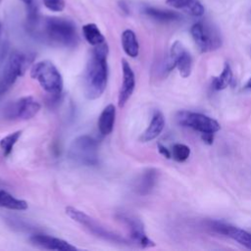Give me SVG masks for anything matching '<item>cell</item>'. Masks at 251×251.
I'll return each instance as SVG.
<instances>
[{
  "mask_svg": "<svg viewBox=\"0 0 251 251\" xmlns=\"http://www.w3.org/2000/svg\"><path fill=\"white\" fill-rule=\"evenodd\" d=\"M108 45L103 43L93 46L87 61L83 76V92L87 99L99 98L106 89L108 81Z\"/></svg>",
  "mask_w": 251,
  "mask_h": 251,
  "instance_id": "obj_1",
  "label": "cell"
},
{
  "mask_svg": "<svg viewBox=\"0 0 251 251\" xmlns=\"http://www.w3.org/2000/svg\"><path fill=\"white\" fill-rule=\"evenodd\" d=\"M39 32L41 37L53 46L74 47L78 42L75 25L68 19L46 18Z\"/></svg>",
  "mask_w": 251,
  "mask_h": 251,
  "instance_id": "obj_2",
  "label": "cell"
},
{
  "mask_svg": "<svg viewBox=\"0 0 251 251\" xmlns=\"http://www.w3.org/2000/svg\"><path fill=\"white\" fill-rule=\"evenodd\" d=\"M30 76L50 95L58 96L63 90V77L56 66L48 60L35 63L30 70Z\"/></svg>",
  "mask_w": 251,
  "mask_h": 251,
  "instance_id": "obj_3",
  "label": "cell"
},
{
  "mask_svg": "<svg viewBox=\"0 0 251 251\" xmlns=\"http://www.w3.org/2000/svg\"><path fill=\"white\" fill-rule=\"evenodd\" d=\"M32 57L22 52H13L0 74V98L13 86L18 76H21L25 72Z\"/></svg>",
  "mask_w": 251,
  "mask_h": 251,
  "instance_id": "obj_4",
  "label": "cell"
},
{
  "mask_svg": "<svg viewBox=\"0 0 251 251\" xmlns=\"http://www.w3.org/2000/svg\"><path fill=\"white\" fill-rule=\"evenodd\" d=\"M70 159L82 166H95L98 164V144L89 135H80L73 140L69 148Z\"/></svg>",
  "mask_w": 251,
  "mask_h": 251,
  "instance_id": "obj_5",
  "label": "cell"
},
{
  "mask_svg": "<svg viewBox=\"0 0 251 251\" xmlns=\"http://www.w3.org/2000/svg\"><path fill=\"white\" fill-rule=\"evenodd\" d=\"M66 214L75 222L78 223L79 225L83 226L89 232H91L93 235L102 238L107 241H111L114 243H119V244H126L127 240L124 238L122 235L113 232L106 227H104L100 223L86 215L84 212L69 206L66 208Z\"/></svg>",
  "mask_w": 251,
  "mask_h": 251,
  "instance_id": "obj_6",
  "label": "cell"
},
{
  "mask_svg": "<svg viewBox=\"0 0 251 251\" xmlns=\"http://www.w3.org/2000/svg\"><path fill=\"white\" fill-rule=\"evenodd\" d=\"M190 33L201 52L214 51L222 46L219 31L210 24L198 22L191 26Z\"/></svg>",
  "mask_w": 251,
  "mask_h": 251,
  "instance_id": "obj_7",
  "label": "cell"
},
{
  "mask_svg": "<svg viewBox=\"0 0 251 251\" xmlns=\"http://www.w3.org/2000/svg\"><path fill=\"white\" fill-rule=\"evenodd\" d=\"M175 68H177L182 77L189 76L192 70V58L179 41L173 43L170 55L163 65V72L170 73Z\"/></svg>",
  "mask_w": 251,
  "mask_h": 251,
  "instance_id": "obj_8",
  "label": "cell"
},
{
  "mask_svg": "<svg viewBox=\"0 0 251 251\" xmlns=\"http://www.w3.org/2000/svg\"><path fill=\"white\" fill-rule=\"evenodd\" d=\"M40 110V104L31 96H25L9 103L3 110L7 120H29Z\"/></svg>",
  "mask_w": 251,
  "mask_h": 251,
  "instance_id": "obj_9",
  "label": "cell"
},
{
  "mask_svg": "<svg viewBox=\"0 0 251 251\" xmlns=\"http://www.w3.org/2000/svg\"><path fill=\"white\" fill-rule=\"evenodd\" d=\"M176 121L180 126H188L201 133L203 132L215 133L221 128L220 124L216 120L201 113L181 111L177 113Z\"/></svg>",
  "mask_w": 251,
  "mask_h": 251,
  "instance_id": "obj_10",
  "label": "cell"
},
{
  "mask_svg": "<svg viewBox=\"0 0 251 251\" xmlns=\"http://www.w3.org/2000/svg\"><path fill=\"white\" fill-rule=\"evenodd\" d=\"M118 219L126 225L129 232V237L134 243L142 248L155 246V243L146 235L144 226L139 219L126 214L118 215Z\"/></svg>",
  "mask_w": 251,
  "mask_h": 251,
  "instance_id": "obj_11",
  "label": "cell"
},
{
  "mask_svg": "<svg viewBox=\"0 0 251 251\" xmlns=\"http://www.w3.org/2000/svg\"><path fill=\"white\" fill-rule=\"evenodd\" d=\"M207 225L212 230L228 236L247 249L251 250V233L248 231L220 221H209Z\"/></svg>",
  "mask_w": 251,
  "mask_h": 251,
  "instance_id": "obj_12",
  "label": "cell"
},
{
  "mask_svg": "<svg viewBox=\"0 0 251 251\" xmlns=\"http://www.w3.org/2000/svg\"><path fill=\"white\" fill-rule=\"evenodd\" d=\"M122 70H123V83L119 93L118 104L120 107H124L131 96L134 86H135V76L134 73L127 63L126 60H122Z\"/></svg>",
  "mask_w": 251,
  "mask_h": 251,
  "instance_id": "obj_13",
  "label": "cell"
},
{
  "mask_svg": "<svg viewBox=\"0 0 251 251\" xmlns=\"http://www.w3.org/2000/svg\"><path fill=\"white\" fill-rule=\"evenodd\" d=\"M30 241L33 245L47 250L57 251H75L76 247L72 245L66 240L46 235V234H34L30 237Z\"/></svg>",
  "mask_w": 251,
  "mask_h": 251,
  "instance_id": "obj_14",
  "label": "cell"
},
{
  "mask_svg": "<svg viewBox=\"0 0 251 251\" xmlns=\"http://www.w3.org/2000/svg\"><path fill=\"white\" fill-rule=\"evenodd\" d=\"M164 126H165L164 115L160 111H155L148 127L140 136V140L142 142H148L155 139L163 131Z\"/></svg>",
  "mask_w": 251,
  "mask_h": 251,
  "instance_id": "obj_15",
  "label": "cell"
},
{
  "mask_svg": "<svg viewBox=\"0 0 251 251\" xmlns=\"http://www.w3.org/2000/svg\"><path fill=\"white\" fill-rule=\"evenodd\" d=\"M158 180V171L156 169H147L139 176L135 190L140 195L149 194L155 187Z\"/></svg>",
  "mask_w": 251,
  "mask_h": 251,
  "instance_id": "obj_16",
  "label": "cell"
},
{
  "mask_svg": "<svg viewBox=\"0 0 251 251\" xmlns=\"http://www.w3.org/2000/svg\"><path fill=\"white\" fill-rule=\"evenodd\" d=\"M116 109L113 104L106 106L98 118V129L102 135H108L112 132L115 125Z\"/></svg>",
  "mask_w": 251,
  "mask_h": 251,
  "instance_id": "obj_17",
  "label": "cell"
},
{
  "mask_svg": "<svg viewBox=\"0 0 251 251\" xmlns=\"http://www.w3.org/2000/svg\"><path fill=\"white\" fill-rule=\"evenodd\" d=\"M143 12L145 15L150 17L151 19L160 22V23H171V22H176L178 21L181 17L178 13L174 12V11H169V10H163V9H158L155 7H150L147 6L143 9Z\"/></svg>",
  "mask_w": 251,
  "mask_h": 251,
  "instance_id": "obj_18",
  "label": "cell"
},
{
  "mask_svg": "<svg viewBox=\"0 0 251 251\" xmlns=\"http://www.w3.org/2000/svg\"><path fill=\"white\" fill-rule=\"evenodd\" d=\"M122 46L126 55L131 58L137 57L139 53V44L135 33L131 29H126L122 33Z\"/></svg>",
  "mask_w": 251,
  "mask_h": 251,
  "instance_id": "obj_19",
  "label": "cell"
},
{
  "mask_svg": "<svg viewBox=\"0 0 251 251\" xmlns=\"http://www.w3.org/2000/svg\"><path fill=\"white\" fill-rule=\"evenodd\" d=\"M0 207L6 208L9 210L24 211L27 209V203L25 200L18 199L8 193L5 190L0 189Z\"/></svg>",
  "mask_w": 251,
  "mask_h": 251,
  "instance_id": "obj_20",
  "label": "cell"
},
{
  "mask_svg": "<svg viewBox=\"0 0 251 251\" xmlns=\"http://www.w3.org/2000/svg\"><path fill=\"white\" fill-rule=\"evenodd\" d=\"M82 33L85 40L92 46L99 45L105 41L104 35L95 24H86L82 26Z\"/></svg>",
  "mask_w": 251,
  "mask_h": 251,
  "instance_id": "obj_21",
  "label": "cell"
},
{
  "mask_svg": "<svg viewBox=\"0 0 251 251\" xmlns=\"http://www.w3.org/2000/svg\"><path fill=\"white\" fill-rule=\"evenodd\" d=\"M232 80H233V75H232L231 68L228 63H226L221 75L213 78L212 86L216 90H223L226 88L228 85H230L232 83Z\"/></svg>",
  "mask_w": 251,
  "mask_h": 251,
  "instance_id": "obj_22",
  "label": "cell"
},
{
  "mask_svg": "<svg viewBox=\"0 0 251 251\" xmlns=\"http://www.w3.org/2000/svg\"><path fill=\"white\" fill-rule=\"evenodd\" d=\"M21 134H22V131L18 130L6 135L0 140V148L5 156H9L12 153L13 148L17 143V141L19 140Z\"/></svg>",
  "mask_w": 251,
  "mask_h": 251,
  "instance_id": "obj_23",
  "label": "cell"
},
{
  "mask_svg": "<svg viewBox=\"0 0 251 251\" xmlns=\"http://www.w3.org/2000/svg\"><path fill=\"white\" fill-rule=\"evenodd\" d=\"M173 158L177 162H183L188 159L190 155V149L187 145L182 143H176L173 146L172 150Z\"/></svg>",
  "mask_w": 251,
  "mask_h": 251,
  "instance_id": "obj_24",
  "label": "cell"
},
{
  "mask_svg": "<svg viewBox=\"0 0 251 251\" xmlns=\"http://www.w3.org/2000/svg\"><path fill=\"white\" fill-rule=\"evenodd\" d=\"M186 13L194 17H200L204 14V7L198 0H192L184 9Z\"/></svg>",
  "mask_w": 251,
  "mask_h": 251,
  "instance_id": "obj_25",
  "label": "cell"
},
{
  "mask_svg": "<svg viewBox=\"0 0 251 251\" xmlns=\"http://www.w3.org/2000/svg\"><path fill=\"white\" fill-rule=\"evenodd\" d=\"M44 6L53 12H61L65 8L64 0H43Z\"/></svg>",
  "mask_w": 251,
  "mask_h": 251,
  "instance_id": "obj_26",
  "label": "cell"
},
{
  "mask_svg": "<svg viewBox=\"0 0 251 251\" xmlns=\"http://www.w3.org/2000/svg\"><path fill=\"white\" fill-rule=\"evenodd\" d=\"M191 1L192 0H166V3L169 6H172L176 9H183L184 10Z\"/></svg>",
  "mask_w": 251,
  "mask_h": 251,
  "instance_id": "obj_27",
  "label": "cell"
},
{
  "mask_svg": "<svg viewBox=\"0 0 251 251\" xmlns=\"http://www.w3.org/2000/svg\"><path fill=\"white\" fill-rule=\"evenodd\" d=\"M201 137L205 143L212 144L213 140H214V132H203Z\"/></svg>",
  "mask_w": 251,
  "mask_h": 251,
  "instance_id": "obj_28",
  "label": "cell"
},
{
  "mask_svg": "<svg viewBox=\"0 0 251 251\" xmlns=\"http://www.w3.org/2000/svg\"><path fill=\"white\" fill-rule=\"evenodd\" d=\"M158 150H159V152H160V154H162L165 158H167V159H170L171 158V152L169 151V149L167 148V147H165L164 145H162V144H158Z\"/></svg>",
  "mask_w": 251,
  "mask_h": 251,
  "instance_id": "obj_29",
  "label": "cell"
},
{
  "mask_svg": "<svg viewBox=\"0 0 251 251\" xmlns=\"http://www.w3.org/2000/svg\"><path fill=\"white\" fill-rule=\"evenodd\" d=\"M245 89L251 90V77L247 80V82H246V84H245Z\"/></svg>",
  "mask_w": 251,
  "mask_h": 251,
  "instance_id": "obj_30",
  "label": "cell"
},
{
  "mask_svg": "<svg viewBox=\"0 0 251 251\" xmlns=\"http://www.w3.org/2000/svg\"><path fill=\"white\" fill-rule=\"evenodd\" d=\"M26 6H28V5H30L31 3H33V0H22Z\"/></svg>",
  "mask_w": 251,
  "mask_h": 251,
  "instance_id": "obj_31",
  "label": "cell"
},
{
  "mask_svg": "<svg viewBox=\"0 0 251 251\" xmlns=\"http://www.w3.org/2000/svg\"><path fill=\"white\" fill-rule=\"evenodd\" d=\"M0 34H1V25H0Z\"/></svg>",
  "mask_w": 251,
  "mask_h": 251,
  "instance_id": "obj_32",
  "label": "cell"
},
{
  "mask_svg": "<svg viewBox=\"0 0 251 251\" xmlns=\"http://www.w3.org/2000/svg\"><path fill=\"white\" fill-rule=\"evenodd\" d=\"M0 2H1V0H0Z\"/></svg>",
  "mask_w": 251,
  "mask_h": 251,
  "instance_id": "obj_33",
  "label": "cell"
}]
</instances>
